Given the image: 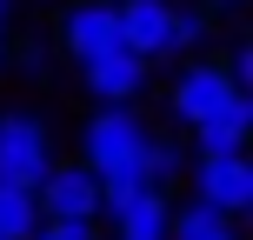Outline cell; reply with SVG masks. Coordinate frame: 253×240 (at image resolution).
I'll list each match as a JSON object with an SVG mask.
<instances>
[{
    "label": "cell",
    "mask_w": 253,
    "mask_h": 240,
    "mask_svg": "<svg viewBox=\"0 0 253 240\" xmlns=\"http://www.w3.org/2000/svg\"><path fill=\"white\" fill-rule=\"evenodd\" d=\"M147 140H153V127H147L140 107H87L74 160H87L93 174H133L140 153H147Z\"/></svg>",
    "instance_id": "1"
},
{
    "label": "cell",
    "mask_w": 253,
    "mask_h": 240,
    "mask_svg": "<svg viewBox=\"0 0 253 240\" xmlns=\"http://www.w3.org/2000/svg\"><path fill=\"white\" fill-rule=\"evenodd\" d=\"M60 160V147H53V127L40 114H27V107H7L0 114V180L7 187H40V174Z\"/></svg>",
    "instance_id": "2"
},
{
    "label": "cell",
    "mask_w": 253,
    "mask_h": 240,
    "mask_svg": "<svg viewBox=\"0 0 253 240\" xmlns=\"http://www.w3.org/2000/svg\"><path fill=\"white\" fill-rule=\"evenodd\" d=\"M233 74L213 60V53H193V60H180V74H173V87H167V114L180 120V134H187L193 120H207V114H220V107L233 100Z\"/></svg>",
    "instance_id": "3"
},
{
    "label": "cell",
    "mask_w": 253,
    "mask_h": 240,
    "mask_svg": "<svg viewBox=\"0 0 253 240\" xmlns=\"http://www.w3.org/2000/svg\"><path fill=\"white\" fill-rule=\"evenodd\" d=\"M74 67H80V94L93 107H140V94L153 87V67L126 47H107L93 60H74Z\"/></svg>",
    "instance_id": "4"
},
{
    "label": "cell",
    "mask_w": 253,
    "mask_h": 240,
    "mask_svg": "<svg viewBox=\"0 0 253 240\" xmlns=\"http://www.w3.org/2000/svg\"><path fill=\"white\" fill-rule=\"evenodd\" d=\"M120 20V47L140 53L147 67L173 60V27H180V0H114Z\"/></svg>",
    "instance_id": "5"
},
{
    "label": "cell",
    "mask_w": 253,
    "mask_h": 240,
    "mask_svg": "<svg viewBox=\"0 0 253 240\" xmlns=\"http://www.w3.org/2000/svg\"><path fill=\"white\" fill-rule=\"evenodd\" d=\"M40 220H100V174L87 160H53L34 187Z\"/></svg>",
    "instance_id": "6"
},
{
    "label": "cell",
    "mask_w": 253,
    "mask_h": 240,
    "mask_svg": "<svg viewBox=\"0 0 253 240\" xmlns=\"http://www.w3.org/2000/svg\"><path fill=\"white\" fill-rule=\"evenodd\" d=\"M187 180H193V200L220 207V214H233V220L253 207V160L247 153H193Z\"/></svg>",
    "instance_id": "7"
},
{
    "label": "cell",
    "mask_w": 253,
    "mask_h": 240,
    "mask_svg": "<svg viewBox=\"0 0 253 240\" xmlns=\"http://www.w3.org/2000/svg\"><path fill=\"white\" fill-rule=\"evenodd\" d=\"M120 47V20L114 0H67L60 7V53L67 60H93V53Z\"/></svg>",
    "instance_id": "8"
},
{
    "label": "cell",
    "mask_w": 253,
    "mask_h": 240,
    "mask_svg": "<svg viewBox=\"0 0 253 240\" xmlns=\"http://www.w3.org/2000/svg\"><path fill=\"white\" fill-rule=\"evenodd\" d=\"M187 140H193V153H247V140H253V100H247V94H233L220 114L193 120Z\"/></svg>",
    "instance_id": "9"
},
{
    "label": "cell",
    "mask_w": 253,
    "mask_h": 240,
    "mask_svg": "<svg viewBox=\"0 0 253 240\" xmlns=\"http://www.w3.org/2000/svg\"><path fill=\"white\" fill-rule=\"evenodd\" d=\"M167 220H173V193L147 187V193H133L107 227H114V240H167Z\"/></svg>",
    "instance_id": "10"
},
{
    "label": "cell",
    "mask_w": 253,
    "mask_h": 240,
    "mask_svg": "<svg viewBox=\"0 0 253 240\" xmlns=\"http://www.w3.org/2000/svg\"><path fill=\"white\" fill-rule=\"evenodd\" d=\"M167 240H240V220L187 193V200H173V220H167Z\"/></svg>",
    "instance_id": "11"
},
{
    "label": "cell",
    "mask_w": 253,
    "mask_h": 240,
    "mask_svg": "<svg viewBox=\"0 0 253 240\" xmlns=\"http://www.w3.org/2000/svg\"><path fill=\"white\" fill-rule=\"evenodd\" d=\"M140 174H147V187L173 193L180 180H187V147H180L173 134H153V140H147V153H140Z\"/></svg>",
    "instance_id": "12"
},
{
    "label": "cell",
    "mask_w": 253,
    "mask_h": 240,
    "mask_svg": "<svg viewBox=\"0 0 253 240\" xmlns=\"http://www.w3.org/2000/svg\"><path fill=\"white\" fill-rule=\"evenodd\" d=\"M34 227H40L34 187H7V180H0V240H27Z\"/></svg>",
    "instance_id": "13"
},
{
    "label": "cell",
    "mask_w": 253,
    "mask_h": 240,
    "mask_svg": "<svg viewBox=\"0 0 253 240\" xmlns=\"http://www.w3.org/2000/svg\"><path fill=\"white\" fill-rule=\"evenodd\" d=\"M213 47V13L193 7V0H180V27H173V60H193V53Z\"/></svg>",
    "instance_id": "14"
},
{
    "label": "cell",
    "mask_w": 253,
    "mask_h": 240,
    "mask_svg": "<svg viewBox=\"0 0 253 240\" xmlns=\"http://www.w3.org/2000/svg\"><path fill=\"white\" fill-rule=\"evenodd\" d=\"M27 240H100V220H40Z\"/></svg>",
    "instance_id": "15"
},
{
    "label": "cell",
    "mask_w": 253,
    "mask_h": 240,
    "mask_svg": "<svg viewBox=\"0 0 253 240\" xmlns=\"http://www.w3.org/2000/svg\"><path fill=\"white\" fill-rule=\"evenodd\" d=\"M220 67H227V74H233V87L247 94V80H253V47H247V40H233V53H227Z\"/></svg>",
    "instance_id": "16"
},
{
    "label": "cell",
    "mask_w": 253,
    "mask_h": 240,
    "mask_svg": "<svg viewBox=\"0 0 253 240\" xmlns=\"http://www.w3.org/2000/svg\"><path fill=\"white\" fill-rule=\"evenodd\" d=\"M20 74H27V80H47V60H40V47H27V53H20Z\"/></svg>",
    "instance_id": "17"
},
{
    "label": "cell",
    "mask_w": 253,
    "mask_h": 240,
    "mask_svg": "<svg viewBox=\"0 0 253 240\" xmlns=\"http://www.w3.org/2000/svg\"><path fill=\"white\" fill-rule=\"evenodd\" d=\"M193 7H207V13H233V7H247V0H193Z\"/></svg>",
    "instance_id": "18"
},
{
    "label": "cell",
    "mask_w": 253,
    "mask_h": 240,
    "mask_svg": "<svg viewBox=\"0 0 253 240\" xmlns=\"http://www.w3.org/2000/svg\"><path fill=\"white\" fill-rule=\"evenodd\" d=\"M7 20H13V0H0V34H7Z\"/></svg>",
    "instance_id": "19"
},
{
    "label": "cell",
    "mask_w": 253,
    "mask_h": 240,
    "mask_svg": "<svg viewBox=\"0 0 253 240\" xmlns=\"http://www.w3.org/2000/svg\"><path fill=\"white\" fill-rule=\"evenodd\" d=\"M0 67H7V34H0Z\"/></svg>",
    "instance_id": "20"
}]
</instances>
